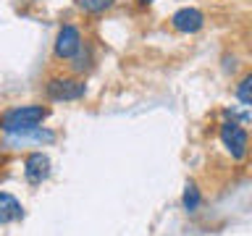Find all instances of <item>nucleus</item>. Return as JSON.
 Listing matches in <instances>:
<instances>
[{
    "label": "nucleus",
    "instance_id": "1",
    "mask_svg": "<svg viewBox=\"0 0 252 236\" xmlns=\"http://www.w3.org/2000/svg\"><path fill=\"white\" fill-rule=\"evenodd\" d=\"M50 116L45 105H13L0 116V131L13 134V137H24V134L39 129V123Z\"/></svg>",
    "mask_w": 252,
    "mask_h": 236
},
{
    "label": "nucleus",
    "instance_id": "2",
    "mask_svg": "<svg viewBox=\"0 0 252 236\" xmlns=\"http://www.w3.org/2000/svg\"><path fill=\"white\" fill-rule=\"evenodd\" d=\"M45 94L53 102H76L87 94V87L76 76H50L45 82Z\"/></svg>",
    "mask_w": 252,
    "mask_h": 236
},
{
    "label": "nucleus",
    "instance_id": "3",
    "mask_svg": "<svg viewBox=\"0 0 252 236\" xmlns=\"http://www.w3.org/2000/svg\"><path fill=\"white\" fill-rule=\"evenodd\" d=\"M218 137H220L223 147L228 149V155H231L234 160H244V157H247V152H250V134H247V129H244L239 121H234V116H231V121L220 123Z\"/></svg>",
    "mask_w": 252,
    "mask_h": 236
},
{
    "label": "nucleus",
    "instance_id": "4",
    "mask_svg": "<svg viewBox=\"0 0 252 236\" xmlns=\"http://www.w3.org/2000/svg\"><path fill=\"white\" fill-rule=\"evenodd\" d=\"M84 47V37H82V29L76 24H63L55 34V42H53V55L58 60H74L79 50Z\"/></svg>",
    "mask_w": 252,
    "mask_h": 236
},
{
    "label": "nucleus",
    "instance_id": "5",
    "mask_svg": "<svg viewBox=\"0 0 252 236\" xmlns=\"http://www.w3.org/2000/svg\"><path fill=\"white\" fill-rule=\"evenodd\" d=\"M171 27L176 29L179 34H197V31H202V27H205V13L194 5H184L171 16Z\"/></svg>",
    "mask_w": 252,
    "mask_h": 236
},
{
    "label": "nucleus",
    "instance_id": "6",
    "mask_svg": "<svg viewBox=\"0 0 252 236\" xmlns=\"http://www.w3.org/2000/svg\"><path fill=\"white\" fill-rule=\"evenodd\" d=\"M47 176H50V157L45 152H29L24 157V178H27L32 186L42 184Z\"/></svg>",
    "mask_w": 252,
    "mask_h": 236
},
{
    "label": "nucleus",
    "instance_id": "7",
    "mask_svg": "<svg viewBox=\"0 0 252 236\" xmlns=\"http://www.w3.org/2000/svg\"><path fill=\"white\" fill-rule=\"evenodd\" d=\"M21 218H24V207H21V202L16 200L13 194L0 192V226L16 223V220H21Z\"/></svg>",
    "mask_w": 252,
    "mask_h": 236
},
{
    "label": "nucleus",
    "instance_id": "8",
    "mask_svg": "<svg viewBox=\"0 0 252 236\" xmlns=\"http://www.w3.org/2000/svg\"><path fill=\"white\" fill-rule=\"evenodd\" d=\"M200 202H202L200 189H197L194 181H189V184L184 186V197H181V205H184V210H187V212H197Z\"/></svg>",
    "mask_w": 252,
    "mask_h": 236
},
{
    "label": "nucleus",
    "instance_id": "9",
    "mask_svg": "<svg viewBox=\"0 0 252 236\" xmlns=\"http://www.w3.org/2000/svg\"><path fill=\"white\" fill-rule=\"evenodd\" d=\"M234 94H236V100H239L242 105H250L252 108V71H247V74L236 82Z\"/></svg>",
    "mask_w": 252,
    "mask_h": 236
},
{
    "label": "nucleus",
    "instance_id": "10",
    "mask_svg": "<svg viewBox=\"0 0 252 236\" xmlns=\"http://www.w3.org/2000/svg\"><path fill=\"white\" fill-rule=\"evenodd\" d=\"M92 60H94V55H92V50H90V45L84 42V47L79 50V55L71 60V71H74V74H84V71L92 68Z\"/></svg>",
    "mask_w": 252,
    "mask_h": 236
},
{
    "label": "nucleus",
    "instance_id": "11",
    "mask_svg": "<svg viewBox=\"0 0 252 236\" xmlns=\"http://www.w3.org/2000/svg\"><path fill=\"white\" fill-rule=\"evenodd\" d=\"M116 5V0H76V8L82 13H105Z\"/></svg>",
    "mask_w": 252,
    "mask_h": 236
},
{
    "label": "nucleus",
    "instance_id": "12",
    "mask_svg": "<svg viewBox=\"0 0 252 236\" xmlns=\"http://www.w3.org/2000/svg\"><path fill=\"white\" fill-rule=\"evenodd\" d=\"M150 3H155V0H137V5H150Z\"/></svg>",
    "mask_w": 252,
    "mask_h": 236
}]
</instances>
